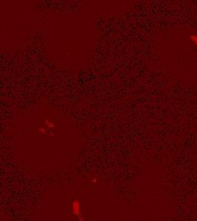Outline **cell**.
Instances as JSON below:
<instances>
[{"label": "cell", "mask_w": 197, "mask_h": 221, "mask_svg": "<svg viewBox=\"0 0 197 221\" xmlns=\"http://www.w3.org/2000/svg\"><path fill=\"white\" fill-rule=\"evenodd\" d=\"M190 39L192 42L194 43L197 46V35H191Z\"/></svg>", "instance_id": "1"}, {"label": "cell", "mask_w": 197, "mask_h": 221, "mask_svg": "<svg viewBox=\"0 0 197 221\" xmlns=\"http://www.w3.org/2000/svg\"><path fill=\"white\" fill-rule=\"evenodd\" d=\"M78 217H79V218H80V221H83V217L81 216V214L78 215Z\"/></svg>", "instance_id": "2"}]
</instances>
